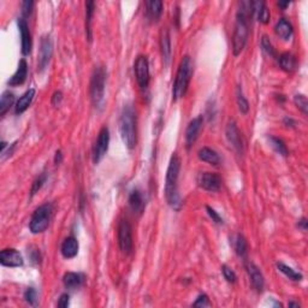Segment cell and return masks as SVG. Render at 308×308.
Returning <instances> with one entry per match:
<instances>
[{
  "label": "cell",
  "instance_id": "obj_1",
  "mask_svg": "<svg viewBox=\"0 0 308 308\" xmlns=\"http://www.w3.org/2000/svg\"><path fill=\"white\" fill-rule=\"evenodd\" d=\"M253 16L252 1H242L236 15L235 31L233 36L234 56H239L246 47L249 36V18Z\"/></svg>",
  "mask_w": 308,
  "mask_h": 308
},
{
  "label": "cell",
  "instance_id": "obj_2",
  "mask_svg": "<svg viewBox=\"0 0 308 308\" xmlns=\"http://www.w3.org/2000/svg\"><path fill=\"white\" fill-rule=\"evenodd\" d=\"M181 171V159L176 154L171 157L165 178V196L167 204L172 209L178 210L181 206L180 194H178V177Z\"/></svg>",
  "mask_w": 308,
  "mask_h": 308
},
{
  "label": "cell",
  "instance_id": "obj_3",
  "mask_svg": "<svg viewBox=\"0 0 308 308\" xmlns=\"http://www.w3.org/2000/svg\"><path fill=\"white\" fill-rule=\"evenodd\" d=\"M119 133L123 143L129 149L135 148L138 142V131H136V113L131 105H126L123 109L119 118Z\"/></svg>",
  "mask_w": 308,
  "mask_h": 308
},
{
  "label": "cell",
  "instance_id": "obj_4",
  "mask_svg": "<svg viewBox=\"0 0 308 308\" xmlns=\"http://www.w3.org/2000/svg\"><path fill=\"white\" fill-rule=\"evenodd\" d=\"M194 72V65L191 62V58L189 56H184L181 60V64L178 67L177 73H176L175 83L172 88V99L173 101L183 98L188 91L189 83H190L191 76Z\"/></svg>",
  "mask_w": 308,
  "mask_h": 308
},
{
  "label": "cell",
  "instance_id": "obj_5",
  "mask_svg": "<svg viewBox=\"0 0 308 308\" xmlns=\"http://www.w3.org/2000/svg\"><path fill=\"white\" fill-rule=\"evenodd\" d=\"M53 207L51 204H44L35 210V212L31 215L29 229L33 234H41L48 228L51 222Z\"/></svg>",
  "mask_w": 308,
  "mask_h": 308
},
{
  "label": "cell",
  "instance_id": "obj_6",
  "mask_svg": "<svg viewBox=\"0 0 308 308\" xmlns=\"http://www.w3.org/2000/svg\"><path fill=\"white\" fill-rule=\"evenodd\" d=\"M105 82H106V71L102 67L95 68L91 82V96L95 107H101L104 102Z\"/></svg>",
  "mask_w": 308,
  "mask_h": 308
},
{
  "label": "cell",
  "instance_id": "obj_7",
  "mask_svg": "<svg viewBox=\"0 0 308 308\" xmlns=\"http://www.w3.org/2000/svg\"><path fill=\"white\" fill-rule=\"evenodd\" d=\"M110 143V131L107 126H102L101 130L99 131L98 139H96L95 144L93 147V162L94 164H99L107 153Z\"/></svg>",
  "mask_w": 308,
  "mask_h": 308
},
{
  "label": "cell",
  "instance_id": "obj_8",
  "mask_svg": "<svg viewBox=\"0 0 308 308\" xmlns=\"http://www.w3.org/2000/svg\"><path fill=\"white\" fill-rule=\"evenodd\" d=\"M118 243L123 254L128 255L133 251V233L126 220H120L118 225Z\"/></svg>",
  "mask_w": 308,
  "mask_h": 308
},
{
  "label": "cell",
  "instance_id": "obj_9",
  "mask_svg": "<svg viewBox=\"0 0 308 308\" xmlns=\"http://www.w3.org/2000/svg\"><path fill=\"white\" fill-rule=\"evenodd\" d=\"M134 70H135L136 81H138L140 88L147 89L149 84V65L147 58L143 56L138 57L135 65H134Z\"/></svg>",
  "mask_w": 308,
  "mask_h": 308
},
{
  "label": "cell",
  "instance_id": "obj_10",
  "mask_svg": "<svg viewBox=\"0 0 308 308\" xmlns=\"http://www.w3.org/2000/svg\"><path fill=\"white\" fill-rule=\"evenodd\" d=\"M197 183L207 191H218L222 187V178L213 172H202L197 176Z\"/></svg>",
  "mask_w": 308,
  "mask_h": 308
},
{
  "label": "cell",
  "instance_id": "obj_11",
  "mask_svg": "<svg viewBox=\"0 0 308 308\" xmlns=\"http://www.w3.org/2000/svg\"><path fill=\"white\" fill-rule=\"evenodd\" d=\"M226 139H228L229 143L233 146V148L239 154L243 153V141H242L241 133H239L237 125L235 122H230L226 125L225 130Z\"/></svg>",
  "mask_w": 308,
  "mask_h": 308
},
{
  "label": "cell",
  "instance_id": "obj_12",
  "mask_svg": "<svg viewBox=\"0 0 308 308\" xmlns=\"http://www.w3.org/2000/svg\"><path fill=\"white\" fill-rule=\"evenodd\" d=\"M202 123H204V117H202V116H197L196 118H194V119L189 123L186 131V143L187 148L188 149L191 148V146L195 143L197 138H199V134L202 128Z\"/></svg>",
  "mask_w": 308,
  "mask_h": 308
},
{
  "label": "cell",
  "instance_id": "obj_13",
  "mask_svg": "<svg viewBox=\"0 0 308 308\" xmlns=\"http://www.w3.org/2000/svg\"><path fill=\"white\" fill-rule=\"evenodd\" d=\"M0 262L6 267H20L23 265V258L21 253L16 249H4L0 253Z\"/></svg>",
  "mask_w": 308,
  "mask_h": 308
},
{
  "label": "cell",
  "instance_id": "obj_14",
  "mask_svg": "<svg viewBox=\"0 0 308 308\" xmlns=\"http://www.w3.org/2000/svg\"><path fill=\"white\" fill-rule=\"evenodd\" d=\"M17 24L21 33V39H22V53L23 56H28L31 51V34L29 30V25L24 18H20Z\"/></svg>",
  "mask_w": 308,
  "mask_h": 308
},
{
  "label": "cell",
  "instance_id": "obj_15",
  "mask_svg": "<svg viewBox=\"0 0 308 308\" xmlns=\"http://www.w3.org/2000/svg\"><path fill=\"white\" fill-rule=\"evenodd\" d=\"M52 42L49 40L48 36H45L41 40V48H40V57H39V68L40 70H45L48 65L49 59L52 57Z\"/></svg>",
  "mask_w": 308,
  "mask_h": 308
},
{
  "label": "cell",
  "instance_id": "obj_16",
  "mask_svg": "<svg viewBox=\"0 0 308 308\" xmlns=\"http://www.w3.org/2000/svg\"><path fill=\"white\" fill-rule=\"evenodd\" d=\"M247 272H248L249 278H251V282H252V285L254 286L255 290L257 291L264 290V285H265L264 276H262L261 271L259 270V267L255 266L253 262H249V264H247Z\"/></svg>",
  "mask_w": 308,
  "mask_h": 308
},
{
  "label": "cell",
  "instance_id": "obj_17",
  "mask_svg": "<svg viewBox=\"0 0 308 308\" xmlns=\"http://www.w3.org/2000/svg\"><path fill=\"white\" fill-rule=\"evenodd\" d=\"M129 206H130L131 211H133L135 214L141 215L143 213L144 207H146V201H144L143 194L141 190H133L129 195Z\"/></svg>",
  "mask_w": 308,
  "mask_h": 308
},
{
  "label": "cell",
  "instance_id": "obj_18",
  "mask_svg": "<svg viewBox=\"0 0 308 308\" xmlns=\"http://www.w3.org/2000/svg\"><path fill=\"white\" fill-rule=\"evenodd\" d=\"M160 49H162L163 60H164L165 65H167L171 60V53H172L170 34H168L167 28H163V30L160 31Z\"/></svg>",
  "mask_w": 308,
  "mask_h": 308
},
{
  "label": "cell",
  "instance_id": "obj_19",
  "mask_svg": "<svg viewBox=\"0 0 308 308\" xmlns=\"http://www.w3.org/2000/svg\"><path fill=\"white\" fill-rule=\"evenodd\" d=\"M27 76H28V64L25 62V59H22L18 64L17 70L16 72L12 75V77L9 80V86L11 87H16V86H21L27 80Z\"/></svg>",
  "mask_w": 308,
  "mask_h": 308
},
{
  "label": "cell",
  "instance_id": "obj_20",
  "mask_svg": "<svg viewBox=\"0 0 308 308\" xmlns=\"http://www.w3.org/2000/svg\"><path fill=\"white\" fill-rule=\"evenodd\" d=\"M62 255L65 259H72L77 255L78 253V241L72 236L65 238V241L63 242L62 248H60Z\"/></svg>",
  "mask_w": 308,
  "mask_h": 308
},
{
  "label": "cell",
  "instance_id": "obj_21",
  "mask_svg": "<svg viewBox=\"0 0 308 308\" xmlns=\"http://www.w3.org/2000/svg\"><path fill=\"white\" fill-rule=\"evenodd\" d=\"M34 96H35V89H28L20 99L16 102V107H15V112L16 115H22L23 112H25L30 106V104L33 102Z\"/></svg>",
  "mask_w": 308,
  "mask_h": 308
},
{
  "label": "cell",
  "instance_id": "obj_22",
  "mask_svg": "<svg viewBox=\"0 0 308 308\" xmlns=\"http://www.w3.org/2000/svg\"><path fill=\"white\" fill-rule=\"evenodd\" d=\"M252 9H253V15L257 16L258 21L262 24H267L270 22V10L267 9L266 4L264 1H255L252 2Z\"/></svg>",
  "mask_w": 308,
  "mask_h": 308
},
{
  "label": "cell",
  "instance_id": "obj_23",
  "mask_svg": "<svg viewBox=\"0 0 308 308\" xmlns=\"http://www.w3.org/2000/svg\"><path fill=\"white\" fill-rule=\"evenodd\" d=\"M275 31L276 34H277L278 38H281L282 40H290L291 36H293L294 34V29H293V25L290 24V22L289 21H286L285 18H282V20H280L277 22V24H276L275 27Z\"/></svg>",
  "mask_w": 308,
  "mask_h": 308
},
{
  "label": "cell",
  "instance_id": "obj_24",
  "mask_svg": "<svg viewBox=\"0 0 308 308\" xmlns=\"http://www.w3.org/2000/svg\"><path fill=\"white\" fill-rule=\"evenodd\" d=\"M84 282V276L81 273L76 272H67L63 277V283H64L65 288L70 289V290H76L80 288Z\"/></svg>",
  "mask_w": 308,
  "mask_h": 308
},
{
  "label": "cell",
  "instance_id": "obj_25",
  "mask_svg": "<svg viewBox=\"0 0 308 308\" xmlns=\"http://www.w3.org/2000/svg\"><path fill=\"white\" fill-rule=\"evenodd\" d=\"M163 14V2L160 0H151L147 2V17L151 22H158Z\"/></svg>",
  "mask_w": 308,
  "mask_h": 308
},
{
  "label": "cell",
  "instance_id": "obj_26",
  "mask_svg": "<svg viewBox=\"0 0 308 308\" xmlns=\"http://www.w3.org/2000/svg\"><path fill=\"white\" fill-rule=\"evenodd\" d=\"M94 11H95V2L87 1L86 2V36L88 41H92L93 33H92V24H93Z\"/></svg>",
  "mask_w": 308,
  "mask_h": 308
},
{
  "label": "cell",
  "instance_id": "obj_27",
  "mask_svg": "<svg viewBox=\"0 0 308 308\" xmlns=\"http://www.w3.org/2000/svg\"><path fill=\"white\" fill-rule=\"evenodd\" d=\"M197 157H199L200 160L209 163L211 165H218L220 162L219 154L214 149L209 148V147H204V148L200 149L199 153H197Z\"/></svg>",
  "mask_w": 308,
  "mask_h": 308
},
{
  "label": "cell",
  "instance_id": "obj_28",
  "mask_svg": "<svg viewBox=\"0 0 308 308\" xmlns=\"http://www.w3.org/2000/svg\"><path fill=\"white\" fill-rule=\"evenodd\" d=\"M280 62L281 68L286 72H293L296 69V59L291 53H283L280 56Z\"/></svg>",
  "mask_w": 308,
  "mask_h": 308
},
{
  "label": "cell",
  "instance_id": "obj_29",
  "mask_svg": "<svg viewBox=\"0 0 308 308\" xmlns=\"http://www.w3.org/2000/svg\"><path fill=\"white\" fill-rule=\"evenodd\" d=\"M15 95L10 91H5L0 98V116H4L14 105Z\"/></svg>",
  "mask_w": 308,
  "mask_h": 308
},
{
  "label": "cell",
  "instance_id": "obj_30",
  "mask_svg": "<svg viewBox=\"0 0 308 308\" xmlns=\"http://www.w3.org/2000/svg\"><path fill=\"white\" fill-rule=\"evenodd\" d=\"M234 249H235L236 254L239 255V257H244L247 254L248 246H247L246 238L242 235H236L235 238H234Z\"/></svg>",
  "mask_w": 308,
  "mask_h": 308
},
{
  "label": "cell",
  "instance_id": "obj_31",
  "mask_svg": "<svg viewBox=\"0 0 308 308\" xmlns=\"http://www.w3.org/2000/svg\"><path fill=\"white\" fill-rule=\"evenodd\" d=\"M268 140L271 142V146L273 147V149H275L278 154L283 155V157H288V148H286L285 143H284V141L282 140V139L276 138V136H270Z\"/></svg>",
  "mask_w": 308,
  "mask_h": 308
},
{
  "label": "cell",
  "instance_id": "obj_32",
  "mask_svg": "<svg viewBox=\"0 0 308 308\" xmlns=\"http://www.w3.org/2000/svg\"><path fill=\"white\" fill-rule=\"evenodd\" d=\"M277 268L281 271L282 273L286 276L289 280H293V281H301L302 280V275L300 272H296V271L293 270L291 267L286 266L285 264L283 262H278L277 264Z\"/></svg>",
  "mask_w": 308,
  "mask_h": 308
},
{
  "label": "cell",
  "instance_id": "obj_33",
  "mask_svg": "<svg viewBox=\"0 0 308 308\" xmlns=\"http://www.w3.org/2000/svg\"><path fill=\"white\" fill-rule=\"evenodd\" d=\"M236 98H237V105H238V109L241 113L246 115L249 111V102L248 100L246 99V96L243 95V92H242L241 87H237L236 89Z\"/></svg>",
  "mask_w": 308,
  "mask_h": 308
},
{
  "label": "cell",
  "instance_id": "obj_34",
  "mask_svg": "<svg viewBox=\"0 0 308 308\" xmlns=\"http://www.w3.org/2000/svg\"><path fill=\"white\" fill-rule=\"evenodd\" d=\"M46 181H47V175L45 172L41 173V175L39 176L35 181H34L33 186H31V190H30L31 196H34L36 193H39V190H40L42 187H44V184L46 183Z\"/></svg>",
  "mask_w": 308,
  "mask_h": 308
},
{
  "label": "cell",
  "instance_id": "obj_35",
  "mask_svg": "<svg viewBox=\"0 0 308 308\" xmlns=\"http://www.w3.org/2000/svg\"><path fill=\"white\" fill-rule=\"evenodd\" d=\"M261 48H262V51L267 54V56L276 57V51H275V48H273V45L271 44L270 39H268L266 35L262 36V39H261Z\"/></svg>",
  "mask_w": 308,
  "mask_h": 308
},
{
  "label": "cell",
  "instance_id": "obj_36",
  "mask_svg": "<svg viewBox=\"0 0 308 308\" xmlns=\"http://www.w3.org/2000/svg\"><path fill=\"white\" fill-rule=\"evenodd\" d=\"M24 299L30 306H36L38 305V291L34 288H28L24 293Z\"/></svg>",
  "mask_w": 308,
  "mask_h": 308
},
{
  "label": "cell",
  "instance_id": "obj_37",
  "mask_svg": "<svg viewBox=\"0 0 308 308\" xmlns=\"http://www.w3.org/2000/svg\"><path fill=\"white\" fill-rule=\"evenodd\" d=\"M294 101H295V104H296V106L299 107V109L301 110L302 112H304V115H307L308 113V101H307L306 96L301 95V94H297V95H295Z\"/></svg>",
  "mask_w": 308,
  "mask_h": 308
},
{
  "label": "cell",
  "instance_id": "obj_38",
  "mask_svg": "<svg viewBox=\"0 0 308 308\" xmlns=\"http://www.w3.org/2000/svg\"><path fill=\"white\" fill-rule=\"evenodd\" d=\"M222 272L223 275H224V278L229 282V283H235L236 280H237L236 273L234 272L233 268L226 266V265H223L222 266Z\"/></svg>",
  "mask_w": 308,
  "mask_h": 308
},
{
  "label": "cell",
  "instance_id": "obj_39",
  "mask_svg": "<svg viewBox=\"0 0 308 308\" xmlns=\"http://www.w3.org/2000/svg\"><path fill=\"white\" fill-rule=\"evenodd\" d=\"M206 211L207 213H209L211 219H212V222H214L215 224H223V218L220 217L219 213L215 212V211L210 206H206Z\"/></svg>",
  "mask_w": 308,
  "mask_h": 308
},
{
  "label": "cell",
  "instance_id": "obj_40",
  "mask_svg": "<svg viewBox=\"0 0 308 308\" xmlns=\"http://www.w3.org/2000/svg\"><path fill=\"white\" fill-rule=\"evenodd\" d=\"M194 307H207L210 306V301H209V297L207 295L202 294L199 295V297L196 299V301L193 304Z\"/></svg>",
  "mask_w": 308,
  "mask_h": 308
},
{
  "label": "cell",
  "instance_id": "obj_41",
  "mask_svg": "<svg viewBox=\"0 0 308 308\" xmlns=\"http://www.w3.org/2000/svg\"><path fill=\"white\" fill-rule=\"evenodd\" d=\"M33 6H34V2L31 1V0H25V1H23L22 15L24 16V17H28V16H30L31 11H33Z\"/></svg>",
  "mask_w": 308,
  "mask_h": 308
},
{
  "label": "cell",
  "instance_id": "obj_42",
  "mask_svg": "<svg viewBox=\"0 0 308 308\" xmlns=\"http://www.w3.org/2000/svg\"><path fill=\"white\" fill-rule=\"evenodd\" d=\"M69 301H70V296L68 294H63L62 296L59 297V301H58V307L60 308H67L69 306Z\"/></svg>",
  "mask_w": 308,
  "mask_h": 308
},
{
  "label": "cell",
  "instance_id": "obj_43",
  "mask_svg": "<svg viewBox=\"0 0 308 308\" xmlns=\"http://www.w3.org/2000/svg\"><path fill=\"white\" fill-rule=\"evenodd\" d=\"M62 100H63L62 92H54L53 96H52V105H54V106H58V105L62 102Z\"/></svg>",
  "mask_w": 308,
  "mask_h": 308
},
{
  "label": "cell",
  "instance_id": "obj_44",
  "mask_svg": "<svg viewBox=\"0 0 308 308\" xmlns=\"http://www.w3.org/2000/svg\"><path fill=\"white\" fill-rule=\"evenodd\" d=\"M297 226H299L300 229H302L304 231L307 230V219L306 218H302V219L299 220V223H297Z\"/></svg>",
  "mask_w": 308,
  "mask_h": 308
},
{
  "label": "cell",
  "instance_id": "obj_45",
  "mask_svg": "<svg viewBox=\"0 0 308 308\" xmlns=\"http://www.w3.org/2000/svg\"><path fill=\"white\" fill-rule=\"evenodd\" d=\"M63 162V154H62V152L60 151H57L56 152V155H54V163H56V164L58 165V164H60V163Z\"/></svg>",
  "mask_w": 308,
  "mask_h": 308
},
{
  "label": "cell",
  "instance_id": "obj_46",
  "mask_svg": "<svg viewBox=\"0 0 308 308\" xmlns=\"http://www.w3.org/2000/svg\"><path fill=\"white\" fill-rule=\"evenodd\" d=\"M284 124H286L288 126H294V125H295V122H294L293 119H291V118L286 117L285 119H284Z\"/></svg>",
  "mask_w": 308,
  "mask_h": 308
},
{
  "label": "cell",
  "instance_id": "obj_47",
  "mask_svg": "<svg viewBox=\"0 0 308 308\" xmlns=\"http://www.w3.org/2000/svg\"><path fill=\"white\" fill-rule=\"evenodd\" d=\"M289 5H290V2H289V1H285V2L280 1V2H278V6L282 7V9H283V10H285L286 7L289 6Z\"/></svg>",
  "mask_w": 308,
  "mask_h": 308
},
{
  "label": "cell",
  "instance_id": "obj_48",
  "mask_svg": "<svg viewBox=\"0 0 308 308\" xmlns=\"http://www.w3.org/2000/svg\"><path fill=\"white\" fill-rule=\"evenodd\" d=\"M289 307H300V305L295 304V302H290V304H289Z\"/></svg>",
  "mask_w": 308,
  "mask_h": 308
}]
</instances>
